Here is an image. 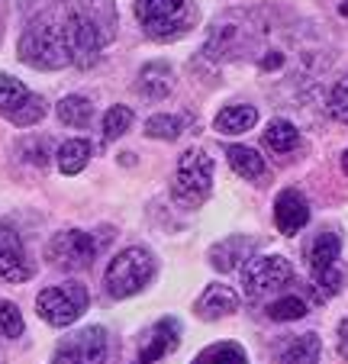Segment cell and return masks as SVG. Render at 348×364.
<instances>
[{"label": "cell", "mask_w": 348, "mask_h": 364, "mask_svg": "<svg viewBox=\"0 0 348 364\" xmlns=\"http://www.w3.org/2000/svg\"><path fill=\"white\" fill-rule=\"evenodd\" d=\"M26 323H23V313L16 303L0 300V338H20Z\"/></svg>", "instance_id": "cell-28"}, {"label": "cell", "mask_w": 348, "mask_h": 364, "mask_svg": "<svg viewBox=\"0 0 348 364\" xmlns=\"http://www.w3.org/2000/svg\"><path fill=\"white\" fill-rule=\"evenodd\" d=\"M107 361V332L100 326L75 332L55 348L52 364H103Z\"/></svg>", "instance_id": "cell-10"}, {"label": "cell", "mask_w": 348, "mask_h": 364, "mask_svg": "<svg viewBox=\"0 0 348 364\" xmlns=\"http://www.w3.org/2000/svg\"><path fill=\"white\" fill-rule=\"evenodd\" d=\"M90 296H88V287L78 281H62V284H52L46 287L39 296H36V313H39L42 323L55 326V329H65L71 326L75 319L84 316Z\"/></svg>", "instance_id": "cell-4"}, {"label": "cell", "mask_w": 348, "mask_h": 364, "mask_svg": "<svg viewBox=\"0 0 348 364\" xmlns=\"http://www.w3.org/2000/svg\"><path fill=\"white\" fill-rule=\"evenodd\" d=\"M294 281V268L287 258L280 255H261V258H252L242 271V287H246L248 300H265L268 294L287 287Z\"/></svg>", "instance_id": "cell-9"}, {"label": "cell", "mask_w": 348, "mask_h": 364, "mask_svg": "<svg viewBox=\"0 0 348 364\" xmlns=\"http://www.w3.org/2000/svg\"><path fill=\"white\" fill-rule=\"evenodd\" d=\"M184 132V119L171 117V113H158V117L145 119V136L152 139H178Z\"/></svg>", "instance_id": "cell-25"}, {"label": "cell", "mask_w": 348, "mask_h": 364, "mask_svg": "<svg viewBox=\"0 0 348 364\" xmlns=\"http://www.w3.org/2000/svg\"><path fill=\"white\" fill-rule=\"evenodd\" d=\"M90 161V142L88 139H68V142L58 145V151H55V165H58V171L62 174H81L84 168H88Z\"/></svg>", "instance_id": "cell-20"}, {"label": "cell", "mask_w": 348, "mask_h": 364, "mask_svg": "<svg viewBox=\"0 0 348 364\" xmlns=\"http://www.w3.org/2000/svg\"><path fill=\"white\" fill-rule=\"evenodd\" d=\"M342 239L335 232H320L307 248V264L316 287L322 296H335L342 290V271H339Z\"/></svg>", "instance_id": "cell-7"}, {"label": "cell", "mask_w": 348, "mask_h": 364, "mask_svg": "<svg viewBox=\"0 0 348 364\" xmlns=\"http://www.w3.org/2000/svg\"><path fill=\"white\" fill-rule=\"evenodd\" d=\"M0 117L7 123L20 126V129H26V126H36L46 117V100L39 94H33L23 81L0 75Z\"/></svg>", "instance_id": "cell-8"}, {"label": "cell", "mask_w": 348, "mask_h": 364, "mask_svg": "<svg viewBox=\"0 0 348 364\" xmlns=\"http://www.w3.org/2000/svg\"><path fill=\"white\" fill-rule=\"evenodd\" d=\"M265 145L274 155H290V151L300 149V132H297L294 123H287V119H271L265 129Z\"/></svg>", "instance_id": "cell-22"}, {"label": "cell", "mask_w": 348, "mask_h": 364, "mask_svg": "<svg viewBox=\"0 0 348 364\" xmlns=\"http://www.w3.org/2000/svg\"><path fill=\"white\" fill-rule=\"evenodd\" d=\"M226 159H229V168L239 174V178H246V181L265 178V159H261L255 149H248V145H229V149H226Z\"/></svg>", "instance_id": "cell-21"}, {"label": "cell", "mask_w": 348, "mask_h": 364, "mask_svg": "<svg viewBox=\"0 0 348 364\" xmlns=\"http://www.w3.org/2000/svg\"><path fill=\"white\" fill-rule=\"evenodd\" d=\"M255 123H258V110H255V107H248V103L226 107V110H219L216 119H213L216 132H223V136H242V132H248Z\"/></svg>", "instance_id": "cell-18"}, {"label": "cell", "mask_w": 348, "mask_h": 364, "mask_svg": "<svg viewBox=\"0 0 348 364\" xmlns=\"http://www.w3.org/2000/svg\"><path fill=\"white\" fill-rule=\"evenodd\" d=\"M339 14H342V16H348V0H342V4H339Z\"/></svg>", "instance_id": "cell-32"}, {"label": "cell", "mask_w": 348, "mask_h": 364, "mask_svg": "<svg viewBox=\"0 0 348 364\" xmlns=\"http://www.w3.org/2000/svg\"><path fill=\"white\" fill-rule=\"evenodd\" d=\"M342 171H345V174H348V149H345V151H342Z\"/></svg>", "instance_id": "cell-31"}, {"label": "cell", "mask_w": 348, "mask_h": 364, "mask_svg": "<svg viewBox=\"0 0 348 364\" xmlns=\"http://www.w3.org/2000/svg\"><path fill=\"white\" fill-rule=\"evenodd\" d=\"M320 336L316 332H307V336H294L290 342L280 345L278 351V364H316L320 358Z\"/></svg>", "instance_id": "cell-19"}, {"label": "cell", "mask_w": 348, "mask_h": 364, "mask_svg": "<svg viewBox=\"0 0 348 364\" xmlns=\"http://www.w3.org/2000/svg\"><path fill=\"white\" fill-rule=\"evenodd\" d=\"M33 262L26 255V245L16 235V229H10L7 223H0V281L4 284H23L33 277Z\"/></svg>", "instance_id": "cell-12"}, {"label": "cell", "mask_w": 348, "mask_h": 364, "mask_svg": "<svg viewBox=\"0 0 348 364\" xmlns=\"http://www.w3.org/2000/svg\"><path fill=\"white\" fill-rule=\"evenodd\" d=\"M136 20L152 39H181L197 20L194 0H136Z\"/></svg>", "instance_id": "cell-2"}, {"label": "cell", "mask_w": 348, "mask_h": 364, "mask_svg": "<svg viewBox=\"0 0 348 364\" xmlns=\"http://www.w3.org/2000/svg\"><path fill=\"white\" fill-rule=\"evenodd\" d=\"M274 223H278V229L284 235H297L310 223V203H307V197H303L300 191H294V187L280 191L278 200H274Z\"/></svg>", "instance_id": "cell-13"}, {"label": "cell", "mask_w": 348, "mask_h": 364, "mask_svg": "<svg viewBox=\"0 0 348 364\" xmlns=\"http://www.w3.org/2000/svg\"><path fill=\"white\" fill-rule=\"evenodd\" d=\"M329 113H332L339 123L348 126V75H342L335 81L332 94H329Z\"/></svg>", "instance_id": "cell-29"}, {"label": "cell", "mask_w": 348, "mask_h": 364, "mask_svg": "<svg viewBox=\"0 0 348 364\" xmlns=\"http://www.w3.org/2000/svg\"><path fill=\"white\" fill-rule=\"evenodd\" d=\"M68 46H71V62L81 65V68L94 65L97 52L107 46L103 33L75 7V4H68Z\"/></svg>", "instance_id": "cell-11"}, {"label": "cell", "mask_w": 348, "mask_h": 364, "mask_svg": "<svg viewBox=\"0 0 348 364\" xmlns=\"http://www.w3.org/2000/svg\"><path fill=\"white\" fill-rule=\"evenodd\" d=\"M97 252H100V242L90 239L88 232H81V229H62V232H55L48 239L46 262L62 271H84V268H90Z\"/></svg>", "instance_id": "cell-6"}, {"label": "cell", "mask_w": 348, "mask_h": 364, "mask_svg": "<svg viewBox=\"0 0 348 364\" xmlns=\"http://www.w3.org/2000/svg\"><path fill=\"white\" fill-rule=\"evenodd\" d=\"M16 55L36 71H58L75 65L68 46V4L36 16L16 42Z\"/></svg>", "instance_id": "cell-1"}, {"label": "cell", "mask_w": 348, "mask_h": 364, "mask_svg": "<svg viewBox=\"0 0 348 364\" xmlns=\"http://www.w3.org/2000/svg\"><path fill=\"white\" fill-rule=\"evenodd\" d=\"M191 364H248V358H246V351H242V345L219 342V345L204 348Z\"/></svg>", "instance_id": "cell-24"}, {"label": "cell", "mask_w": 348, "mask_h": 364, "mask_svg": "<svg viewBox=\"0 0 348 364\" xmlns=\"http://www.w3.org/2000/svg\"><path fill=\"white\" fill-rule=\"evenodd\" d=\"M268 316H271L274 323H294V319L307 316V303H303L300 296H280V300H274L271 306H268Z\"/></svg>", "instance_id": "cell-26"}, {"label": "cell", "mask_w": 348, "mask_h": 364, "mask_svg": "<svg viewBox=\"0 0 348 364\" xmlns=\"http://www.w3.org/2000/svg\"><path fill=\"white\" fill-rule=\"evenodd\" d=\"M152 271H155V262L145 248L132 245L123 248L116 255L113 262L107 264V274H103V287L113 300H126V296H136L139 290L149 287Z\"/></svg>", "instance_id": "cell-3"}, {"label": "cell", "mask_w": 348, "mask_h": 364, "mask_svg": "<svg viewBox=\"0 0 348 364\" xmlns=\"http://www.w3.org/2000/svg\"><path fill=\"white\" fill-rule=\"evenodd\" d=\"M213 187V159L204 149H187L174 168V197L187 206H197L210 197Z\"/></svg>", "instance_id": "cell-5"}, {"label": "cell", "mask_w": 348, "mask_h": 364, "mask_svg": "<svg viewBox=\"0 0 348 364\" xmlns=\"http://www.w3.org/2000/svg\"><path fill=\"white\" fill-rule=\"evenodd\" d=\"M130 126H132L130 107H110V110L103 113V139H107V142H113V139H120L123 132H130Z\"/></svg>", "instance_id": "cell-27"}, {"label": "cell", "mask_w": 348, "mask_h": 364, "mask_svg": "<svg viewBox=\"0 0 348 364\" xmlns=\"http://www.w3.org/2000/svg\"><path fill=\"white\" fill-rule=\"evenodd\" d=\"M178 336H181V326L174 323V319H162V323H155L152 332H149L145 348L139 351L136 364H155L158 358H164L171 348H178Z\"/></svg>", "instance_id": "cell-15"}, {"label": "cell", "mask_w": 348, "mask_h": 364, "mask_svg": "<svg viewBox=\"0 0 348 364\" xmlns=\"http://www.w3.org/2000/svg\"><path fill=\"white\" fill-rule=\"evenodd\" d=\"M55 113H58V119H62L65 126H71V129H84V126H90V119H94V107H90V100L81 94L62 97L58 107H55Z\"/></svg>", "instance_id": "cell-23"}, {"label": "cell", "mask_w": 348, "mask_h": 364, "mask_svg": "<svg viewBox=\"0 0 348 364\" xmlns=\"http://www.w3.org/2000/svg\"><path fill=\"white\" fill-rule=\"evenodd\" d=\"M171 87H174V71H171L168 62H152L139 71L136 90L145 100H164L171 94Z\"/></svg>", "instance_id": "cell-17"}, {"label": "cell", "mask_w": 348, "mask_h": 364, "mask_svg": "<svg viewBox=\"0 0 348 364\" xmlns=\"http://www.w3.org/2000/svg\"><path fill=\"white\" fill-rule=\"evenodd\" d=\"M252 252H255V239L236 235V239H226L210 248V264L226 274V271H236L242 262H252V258H248Z\"/></svg>", "instance_id": "cell-16"}, {"label": "cell", "mask_w": 348, "mask_h": 364, "mask_svg": "<svg viewBox=\"0 0 348 364\" xmlns=\"http://www.w3.org/2000/svg\"><path fill=\"white\" fill-rule=\"evenodd\" d=\"M236 309H239V294H236L232 287H226V284H210L197 300V316L206 319V323L229 316V313H236Z\"/></svg>", "instance_id": "cell-14"}, {"label": "cell", "mask_w": 348, "mask_h": 364, "mask_svg": "<svg viewBox=\"0 0 348 364\" xmlns=\"http://www.w3.org/2000/svg\"><path fill=\"white\" fill-rule=\"evenodd\" d=\"M339 355L348 361V319L339 323Z\"/></svg>", "instance_id": "cell-30"}]
</instances>
